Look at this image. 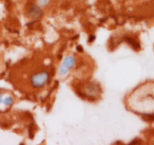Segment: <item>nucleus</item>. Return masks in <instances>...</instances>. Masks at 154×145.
<instances>
[{"instance_id": "obj_3", "label": "nucleus", "mask_w": 154, "mask_h": 145, "mask_svg": "<svg viewBox=\"0 0 154 145\" xmlns=\"http://www.w3.org/2000/svg\"><path fill=\"white\" fill-rule=\"evenodd\" d=\"M29 14L32 18H39L42 16V10L40 5H33L29 9Z\"/></svg>"}, {"instance_id": "obj_5", "label": "nucleus", "mask_w": 154, "mask_h": 145, "mask_svg": "<svg viewBox=\"0 0 154 145\" xmlns=\"http://www.w3.org/2000/svg\"><path fill=\"white\" fill-rule=\"evenodd\" d=\"M4 104H5V105H8V106H11L14 103V100L13 98H11V97H8V98H6L4 100Z\"/></svg>"}, {"instance_id": "obj_7", "label": "nucleus", "mask_w": 154, "mask_h": 145, "mask_svg": "<svg viewBox=\"0 0 154 145\" xmlns=\"http://www.w3.org/2000/svg\"><path fill=\"white\" fill-rule=\"evenodd\" d=\"M51 0H38V5L40 6H47L49 5Z\"/></svg>"}, {"instance_id": "obj_4", "label": "nucleus", "mask_w": 154, "mask_h": 145, "mask_svg": "<svg viewBox=\"0 0 154 145\" xmlns=\"http://www.w3.org/2000/svg\"><path fill=\"white\" fill-rule=\"evenodd\" d=\"M87 90L89 95L93 96V95H96L99 93V92H100V88H99V86L98 85L92 84L91 85L87 88Z\"/></svg>"}, {"instance_id": "obj_6", "label": "nucleus", "mask_w": 154, "mask_h": 145, "mask_svg": "<svg viewBox=\"0 0 154 145\" xmlns=\"http://www.w3.org/2000/svg\"><path fill=\"white\" fill-rule=\"evenodd\" d=\"M126 41H127L129 43H130L131 45H132V46L135 47V48H137V47L138 46V42H137L135 40V39H126Z\"/></svg>"}, {"instance_id": "obj_2", "label": "nucleus", "mask_w": 154, "mask_h": 145, "mask_svg": "<svg viewBox=\"0 0 154 145\" xmlns=\"http://www.w3.org/2000/svg\"><path fill=\"white\" fill-rule=\"evenodd\" d=\"M75 63H76V58L74 56L69 55L66 57L62 66L59 69V72H60V75H66L69 71V69L75 66Z\"/></svg>"}, {"instance_id": "obj_1", "label": "nucleus", "mask_w": 154, "mask_h": 145, "mask_svg": "<svg viewBox=\"0 0 154 145\" xmlns=\"http://www.w3.org/2000/svg\"><path fill=\"white\" fill-rule=\"evenodd\" d=\"M50 79L49 73L46 71L40 72L38 73L34 74L31 78L32 85L36 89H40L44 87L48 82Z\"/></svg>"}, {"instance_id": "obj_8", "label": "nucleus", "mask_w": 154, "mask_h": 145, "mask_svg": "<svg viewBox=\"0 0 154 145\" xmlns=\"http://www.w3.org/2000/svg\"><path fill=\"white\" fill-rule=\"evenodd\" d=\"M2 101V95H0V102Z\"/></svg>"}]
</instances>
